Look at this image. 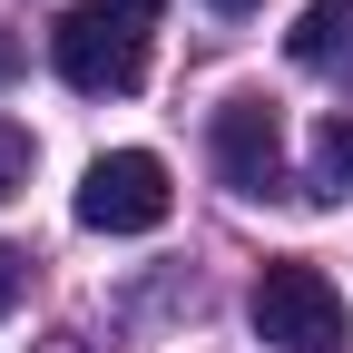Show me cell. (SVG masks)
<instances>
[{
    "mask_svg": "<svg viewBox=\"0 0 353 353\" xmlns=\"http://www.w3.org/2000/svg\"><path fill=\"white\" fill-rule=\"evenodd\" d=\"M167 206H176L167 157H148V148H108L79 176V226H99V236H157Z\"/></svg>",
    "mask_w": 353,
    "mask_h": 353,
    "instance_id": "cell-3",
    "label": "cell"
},
{
    "mask_svg": "<svg viewBox=\"0 0 353 353\" xmlns=\"http://www.w3.org/2000/svg\"><path fill=\"white\" fill-rule=\"evenodd\" d=\"M343 39H353V10H343V0H314V10L285 30V50H294L304 69H334V59H343Z\"/></svg>",
    "mask_w": 353,
    "mask_h": 353,
    "instance_id": "cell-5",
    "label": "cell"
},
{
    "mask_svg": "<svg viewBox=\"0 0 353 353\" xmlns=\"http://www.w3.org/2000/svg\"><path fill=\"white\" fill-rule=\"evenodd\" d=\"M255 334L285 343V353H353L343 294H334L324 265H304V255H275V265L255 275Z\"/></svg>",
    "mask_w": 353,
    "mask_h": 353,
    "instance_id": "cell-2",
    "label": "cell"
},
{
    "mask_svg": "<svg viewBox=\"0 0 353 353\" xmlns=\"http://www.w3.org/2000/svg\"><path fill=\"white\" fill-rule=\"evenodd\" d=\"M216 10H255V0H216Z\"/></svg>",
    "mask_w": 353,
    "mask_h": 353,
    "instance_id": "cell-11",
    "label": "cell"
},
{
    "mask_svg": "<svg viewBox=\"0 0 353 353\" xmlns=\"http://www.w3.org/2000/svg\"><path fill=\"white\" fill-rule=\"evenodd\" d=\"M20 294H30V255H20V245H0V314H10Z\"/></svg>",
    "mask_w": 353,
    "mask_h": 353,
    "instance_id": "cell-8",
    "label": "cell"
},
{
    "mask_svg": "<svg viewBox=\"0 0 353 353\" xmlns=\"http://www.w3.org/2000/svg\"><path fill=\"white\" fill-rule=\"evenodd\" d=\"M39 353H88V343H79V334H50V343H39Z\"/></svg>",
    "mask_w": 353,
    "mask_h": 353,
    "instance_id": "cell-10",
    "label": "cell"
},
{
    "mask_svg": "<svg viewBox=\"0 0 353 353\" xmlns=\"http://www.w3.org/2000/svg\"><path fill=\"white\" fill-rule=\"evenodd\" d=\"M0 79H20V39L10 30H0Z\"/></svg>",
    "mask_w": 353,
    "mask_h": 353,
    "instance_id": "cell-9",
    "label": "cell"
},
{
    "mask_svg": "<svg viewBox=\"0 0 353 353\" xmlns=\"http://www.w3.org/2000/svg\"><path fill=\"white\" fill-rule=\"evenodd\" d=\"M206 138H216V176L236 196H275L285 187V118H275V99H226Z\"/></svg>",
    "mask_w": 353,
    "mask_h": 353,
    "instance_id": "cell-4",
    "label": "cell"
},
{
    "mask_svg": "<svg viewBox=\"0 0 353 353\" xmlns=\"http://www.w3.org/2000/svg\"><path fill=\"white\" fill-rule=\"evenodd\" d=\"M20 187H30V128L0 118V196H20Z\"/></svg>",
    "mask_w": 353,
    "mask_h": 353,
    "instance_id": "cell-7",
    "label": "cell"
},
{
    "mask_svg": "<svg viewBox=\"0 0 353 353\" xmlns=\"http://www.w3.org/2000/svg\"><path fill=\"white\" fill-rule=\"evenodd\" d=\"M353 196V118H324L314 128V206H343Z\"/></svg>",
    "mask_w": 353,
    "mask_h": 353,
    "instance_id": "cell-6",
    "label": "cell"
},
{
    "mask_svg": "<svg viewBox=\"0 0 353 353\" xmlns=\"http://www.w3.org/2000/svg\"><path fill=\"white\" fill-rule=\"evenodd\" d=\"M343 69H353V39H343Z\"/></svg>",
    "mask_w": 353,
    "mask_h": 353,
    "instance_id": "cell-12",
    "label": "cell"
},
{
    "mask_svg": "<svg viewBox=\"0 0 353 353\" xmlns=\"http://www.w3.org/2000/svg\"><path fill=\"white\" fill-rule=\"evenodd\" d=\"M148 30H157V0H79L50 30V59L79 99H128L148 79Z\"/></svg>",
    "mask_w": 353,
    "mask_h": 353,
    "instance_id": "cell-1",
    "label": "cell"
}]
</instances>
